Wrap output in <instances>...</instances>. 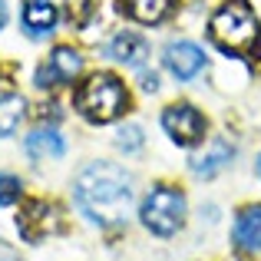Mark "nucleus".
Wrapping results in <instances>:
<instances>
[{
	"label": "nucleus",
	"instance_id": "nucleus-1",
	"mask_svg": "<svg viewBox=\"0 0 261 261\" xmlns=\"http://www.w3.org/2000/svg\"><path fill=\"white\" fill-rule=\"evenodd\" d=\"M76 205L96 225H122L133 212V178L113 162H89L73 185Z\"/></svg>",
	"mask_w": 261,
	"mask_h": 261
},
{
	"label": "nucleus",
	"instance_id": "nucleus-2",
	"mask_svg": "<svg viewBox=\"0 0 261 261\" xmlns=\"http://www.w3.org/2000/svg\"><path fill=\"white\" fill-rule=\"evenodd\" d=\"M208 33L225 53L261 60V23L248 0H225L208 20Z\"/></svg>",
	"mask_w": 261,
	"mask_h": 261
},
{
	"label": "nucleus",
	"instance_id": "nucleus-3",
	"mask_svg": "<svg viewBox=\"0 0 261 261\" xmlns=\"http://www.w3.org/2000/svg\"><path fill=\"white\" fill-rule=\"evenodd\" d=\"M73 106H76V113L83 116V119L102 126V122H113L126 113L129 93H126V86L119 83V76H113V73H93V76L76 89Z\"/></svg>",
	"mask_w": 261,
	"mask_h": 261
},
{
	"label": "nucleus",
	"instance_id": "nucleus-4",
	"mask_svg": "<svg viewBox=\"0 0 261 261\" xmlns=\"http://www.w3.org/2000/svg\"><path fill=\"white\" fill-rule=\"evenodd\" d=\"M142 225L152 235H175L185 222V195L172 185H155L142 202Z\"/></svg>",
	"mask_w": 261,
	"mask_h": 261
},
{
	"label": "nucleus",
	"instance_id": "nucleus-5",
	"mask_svg": "<svg viewBox=\"0 0 261 261\" xmlns=\"http://www.w3.org/2000/svg\"><path fill=\"white\" fill-rule=\"evenodd\" d=\"M162 126H166V133L172 136L175 146H195V142L205 139V119H202V113H198L195 106H189V102L169 106L166 113H162Z\"/></svg>",
	"mask_w": 261,
	"mask_h": 261
},
{
	"label": "nucleus",
	"instance_id": "nucleus-6",
	"mask_svg": "<svg viewBox=\"0 0 261 261\" xmlns=\"http://www.w3.org/2000/svg\"><path fill=\"white\" fill-rule=\"evenodd\" d=\"M17 228H20V235H23L27 242H43L46 235H53V231L60 228V215H57V208H53L50 202L30 198L17 215Z\"/></svg>",
	"mask_w": 261,
	"mask_h": 261
},
{
	"label": "nucleus",
	"instance_id": "nucleus-7",
	"mask_svg": "<svg viewBox=\"0 0 261 261\" xmlns=\"http://www.w3.org/2000/svg\"><path fill=\"white\" fill-rule=\"evenodd\" d=\"M83 70V57L73 46H57L50 53V63L37 70V86H60V83H73V76Z\"/></svg>",
	"mask_w": 261,
	"mask_h": 261
},
{
	"label": "nucleus",
	"instance_id": "nucleus-8",
	"mask_svg": "<svg viewBox=\"0 0 261 261\" xmlns=\"http://www.w3.org/2000/svg\"><path fill=\"white\" fill-rule=\"evenodd\" d=\"M166 66H169V73H172L175 80H192V76L202 73L205 53L198 50L195 43H189V40H178V43L166 46Z\"/></svg>",
	"mask_w": 261,
	"mask_h": 261
},
{
	"label": "nucleus",
	"instance_id": "nucleus-9",
	"mask_svg": "<svg viewBox=\"0 0 261 261\" xmlns=\"http://www.w3.org/2000/svg\"><path fill=\"white\" fill-rule=\"evenodd\" d=\"M231 238H235L238 251H248V255L261 251V205H248V208L238 212Z\"/></svg>",
	"mask_w": 261,
	"mask_h": 261
},
{
	"label": "nucleus",
	"instance_id": "nucleus-10",
	"mask_svg": "<svg viewBox=\"0 0 261 261\" xmlns=\"http://www.w3.org/2000/svg\"><path fill=\"white\" fill-rule=\"evenodd\" d=\"M119 10L136 23H162L175 10V0H119Z\"/></svg>",
	"mask_w": 261,
	"mask_h": 261
},
{
	"label": "nucleus",
	"instance_id": "nucleus-11",
	"mask_svg": "<svg viewBox=\"0 0 261 261\" xmlns=\"http://www.w3.org/2000/svg\"><path fill=\"white\" fill-rule=\"evenodd\" d=\"M23 149H27L30 159H60V155L66 152V142L57 129L46 126V129H33V133L27 136Z\"/></svg>",
	"mask_w": 261,
	"mask_h": 261
},
{
	"label": "nucleus",
	"instance_id": "nucleus-12",
	"mask_svg": "<svg viewBox=\"0 0 261 261\" xmlns=\"http://www.w3.org/2000/svg\"><path fill=\"white\" fill-rule=\"evenodd\" d=\"M231 155H235L231 142L215 139L208 152H202V155H195V159H192V172H195V175H202V178H212V175H218L225 166H228V162H231Z\"/></svg>",
	"mask_w": 261,
	"mask_h": 261
},
{
	"label": "nucleus",
	"instance_id": "nucleus-13",
	"mask_svg": "<svg viewBox=\"0 0 261 261\" xmlns=\"http://www.w3.org/2000/svg\"><path fill=\"white\" fill-rule=\"evenodd\" d=\"M109 57H116L126 66H142L146 57H149V43L139 33H119V37H113V43H109Z\"/></svg>",
	"mask_w": 261,
	"mask_h": 261
},
{
	"label": "nucleus",
	"instance_id": "nucleus-14",
	"mask_svg": "<svg viewBox=\"0 0 261 261\" xmlns=\"http://www.w3.org/2000/svg\"><path fill=\"white\" fill-rule=\"evenodd\" d=\"M23 27L33 33V37H43L57 27V7L50 0H30L23 7Z\"/></svg>",
	"mask_w": 261,
	"mask_h": 261
},
{
	"label": "nucleus",
	"instance_id": "nucleus-15",
	"mask_svg": "<svg viewBox=\"0 0 261 261\" xmlns=\"http://www.w3.org/2000/svg\"><path fill=\"white\" fill-rule=\"evenodd\" d=\"M23 116H27L23 96H4V99H0V139L17 133L20 122H23Z\"/></svg>",
	"mask_w": 261,
	"mask_h": 261
},
{
	"label": "nucleus",
	"instance_id": "nucleus-16",
	"mask_svg": "<svg viewBox=\"0 0 261 261\" xmlns=\"http://www.w3.org/2000/svg\"><path fill=\"white\" fill-rule=\"evenodd\" d=\"M116 146H119L122 152H136V149H142V129L139 126H122L119 133H116Z\"/></svg>",
	"mask_w": 261,
	"mask_h": 261
},
{
	"label": "nucleus",
	"instance_id": "nucleus-17",
	"mask_svg": "<svg viewBox=\"0 0 261 261\" xmlns=\"http://www.w3.org/2000/svg\"><path fill=\"white\" fill-rule=\"evenodd\" d=\"M20 192H23V185H20L17 175L0 172V205H13L20 198Z\"/></svg>",
	"mask_w": 261,
	"mask_h": 261
},
{
	"label": "nucleus",
	"instance_id": "nucleus-18",
	"mask_svg": "<svg viewBox=\"0 0 261 261\" xmlns=\"http://www.w3.org/2000/svg\"><path fill=\"white\" fill-rule=\"evenodd\" d=\"M93 17V0H70V20L76 27H86Z\"/></svg>",
	"mask_w": 261,
	"mask_h": 261
},
{
	"label": "nucleus",
	"instance_id": "nucleus-19",
	"mask_svg": "<svg viewBox=\"0 0 261 261\" xmlns=\"http://www.w3.org/2000/svg\"><path fill=\"white\" fill-rule=\"evenodd\" d=\"M142 89H159V76H155V73H146V76H142Z\"/></svg>",
	"mask_w": 261,
	"mask_h": 261
},
{
	"label": "nucleus",
	"instance_id": "nucleus-20",
	"mask_svg": "<svg viewBox=\"0 0 261 261\" xmlns=\"http://www.w3.org/2000/svg\"><path fill=\"white\" fill-rule=\"evenodd\" d=\"M4 23H7V4L0 0V27H4Z\"/></svg>",
	"mask_w": 261,
	"mask_h": 261
},
{
	"label": "nucleus",
	"instance_id": "nucleus-21",
	"mask_svg": "<svg viewBox=\"0 0 261 261\" xmlns=\"http://www.w3.org/2000/svg\"><path fill=\"white\" fill-rule=\"evenodd\" d=\"M258 169H261V159H258Z\"/></svg>",
	"mask_w": 261,
	"mask_h": 261
}]
</instances>
